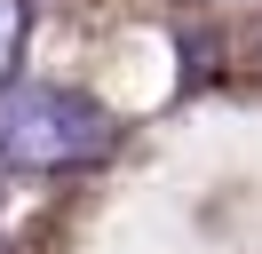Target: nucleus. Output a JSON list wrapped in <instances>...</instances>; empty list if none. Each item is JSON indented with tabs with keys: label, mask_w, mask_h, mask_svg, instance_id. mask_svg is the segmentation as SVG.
<instances>
[{
	"label": "nucleus",
	"mask_w": 262,
	"mask_h": 254,
	"mask_svg": "<svg viewBox=\"0 0 262 254\" xmlns=\"http://www.w3.org/2000/svg\"><path fill=\"white\" fill-rule=\"evenodd\" d=\"M24 32H32V8H24V0H0V88H16V64H24Z\"/></svg>",
	"instance_id": "obj_2"
},
{
	"label": "nucleus",
	"mask_w": 262,
	"mask_h": 254,
	"mask_svg": "<svg viewBox=\"0 0 262 254\" xmlns=\"http://www.w3.org/2000/svg\"><path fill=\"white\" fill-rule=\"evenodd\" d=\"M112 151V111L80 88H0V167L72 175Z\"/></svg>",
	"instance_id": "obj_1"
}]
</instances>
